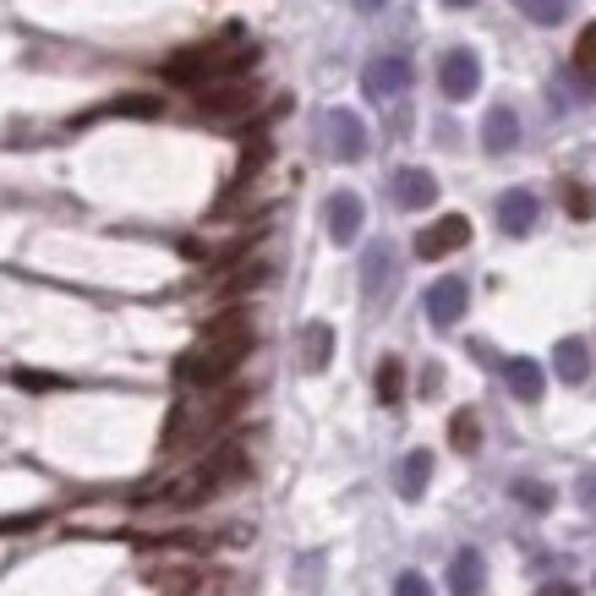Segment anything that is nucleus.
Wrapping results in <instances>:
<instances>
[{
    "label": "nucleus",
    "instance_id": "9",
    "mask_svg": "<svg viewBox=\"0 0 596 596\" xmlns=\"http://www.w3.org/2000/svg\"><path fill=\"white\" fill-rule=\"evenodd\" d=\"M143 581H149L159 596H197V592H203V570H197L192 559L149 564V570H143Z\"/></svg>",
    "mask_w": 596,
    "mask_h": 596
},
{
    "label": "nucleus",
    "instance_id": "28",
    "mask_svg": "<svg viewBox=\"0 0 596 596\" xmlns=\"http://www.w3.org/2000/svg\"><path fill=\"white\" fill-rule=\"evenodd\" d=\"M525 11H531L537 22H559V17H564V0H525Z\"/></svg>",
    "mask_w": 596,
    "mask_h": 596
},
{
    "label": "nucleus",
    "instance_id": "33",
    "mask_svg": "<svg viewBox=\"0 0 596 596\" xmlns=\"http://www.w3.org/2000/svg\"><path fill=\"white\" fill-rule=\"evenodd\" d=\"M444 6H476V0H444Z\"/></svg>",
    "mask_w": 596,
    "mask_h": 596
},
{
    "label": "nucleus",
    "instance_id": "24",
    "mask_svg": "<svg viewBox=\"0 0 596 596\" xmlns=\"http://www.w3.org/2000/svg\"><path fill=\"white\" fill-rule=\"evenodd\" d=\"M514 498H520L531 514H548V509H553V487H548V481H514Z\"/></svg>",
    "mask_w": 596,
    "mask_h": 596
},
{
    "label": "nucleus",
    "instance_id": "26",
    "mask_svg": "<svg viewBox=\"0 0 596 596\" xmlns=\"http://www.w3.org/2000/svg\"><path fill=\"white\" fill-rule=\"evenodd\" d=\"M159 110H164V105H159L153 94H132V99H116V105H110V116H143V121L159 116Z\"/></svg>",
    "mask_w": 596,
    "mask_h": 596
},
{
    "label": "nucleus",
    "instance_id": "19",
    "mask_svg": "<svg viewBox=\"0 0 596 596\" xmlns=\"http://www.w3.org/2000/svg\"><path fill=\"white\" fill-rule=\"evenodd\" d=\"M427 481H433V454H427V448H411V454L400 459V492H405V498H422Z\"/></svg>",
    "mask_w": 596,
    "mask_h": 596
},
{
    "label": "nucleus",
    "instance_id": "4",
    "mask_svg": "<svg viewBox=\"0 0 596 596\" xmlns=\"http://www.w3.org/2000/svg\"><path fill=\"white\" fill-rule=\"evenodd\" d=\"M323 132H328V153L339 159V164H356L361 153H367V127H361V116L356 110H328L323 116Z\"/></svg>",
    "mask_w": 596,
    "mask_h": 596
},
{
    "label": "nucleus",
    "instance_id": "21",
    "mask_svg": "<svg viewBox=\"0 0 596 596\" xmlns=\"http://www.w3.org/2000/svg\"><path fill=\"white\" fill-rule=\"evenodd\" d=\"M400 394H405V367H400V356H383L378 361V400L400 405Z\"/></svg>",
    "mask_w": 596,
    "mask_h": 596
},
{
    "label": "nucleus",
    "instance_id": "25",
    "mask_svg": "<svg viewBox=\"0 0 596 596\" xmlns=\"http://www.w3.org/2000/svg\"><path fill=\"white\" fill-rule=\"evenodd\" d=\"M564 208H570V219H596V192L581 186V181H570L564 186Z\"/></svg>",
    "mask_w": 596,
    "mask_h": 596
},
{
    "label": "nucleus",
    "instance_id": "27",
    "mask_svg": "<svg viewBox=\"0 0 596 596\" xmlns=\"http://www.w3.org/2000/svg\"><path fill=\"white\" fill-rule=\"evenodd\" d=\"M575 498H581V509L596 520V465H586L581 470V481H575Z\"/></svg>",
    "mask_w": 596,
    "mask_h": 596
},
{
    "label": "nucleus",
    "instance_id": "13",
    "mask_svg": "<svg viewBox=\"0 0 596 596\" xmlns=\"http://www.w3.org/2000/svg\"><path fill=\"white\" fill-rule=\"evenodd\" d=\"M433 197H438L433 170H394V203L400 208H427Z\"/></svg>",
    "mask_w": 596,
    "mask_h": 596
},
{
    "label": "nucleus",
    "instance_id": "10",
    "mask_svg": "<svg viewBox=\"0 0 596 596\" xmlns=\"http://www.w3.org/2000/svg\"><path fill=\"white\" fill-rule=\"evenodd\" d=\"M323 219H328V241H334V247H350V241L361 236L367 208H361V197H356V192H334V197H328V208H323Z\"/></svg>",
    "mask_w": 596,
    "mask_h": 596
},
{
    "label": "nucleus",
    "instance_id": "6",
    "mask_svg": "<svg viewBox=\"0 0 596 596\" xmlns=\"http://www.w3.org/2000/svg\"><path fill=\"white\" fill-rule=\"evenodd\" d=\"M438 88H444V99H470L476 88H481V61H476V50H448L444 55V66H438Z\"/></svg>",
    "mask_w": 596,
    "mask_h": 596
},
{
    "label": "nucleus",
    "instance_id": "22",
    "mask_svg": "<svg viewBox=\"0 0 596 596\" xmlns=\"http://www.w3.org/2000/svg\"><path fill=\"white\" fill-rule=\"evenodd\" d=\"M448 444L459 448V454H476V444H481V422H476V411H454V422H448Z\"/></svg>",
    "mask_w": 596,
    "mask_h": 596
},
{
    "label": "nucleus",
    "instance_id": "1",
    "mask_svg": "<svg viewBox=\"0 0 596 596\" xmlns=\"http://www.w3.org/2000/svg\"><path fill=\"white\" fill-rule=\"evenodd\" d=\"M247 350H252V323H247V312H225V317H214V323L203 328V339L175 361V383H186V389H214V383H225V378L247 361Z\"/></svg>",
    "mask_w": 596,
    "mask_h": 596
},
{
    "label": "nucleus",
    "instance_id": "12",
    "mask_svg": "<svg viewBox=\"0 0 596 596\" xmlns=\"http://www.w3.org/2000/svg\"><path fill=\"white\" fill-rule=\"evenodd\" d=\"M465 301H470V291H465V280H438L433 291H427V317L438 323V328H454L459 317H465Z\"/></svg>",
    "mask_w": 596,
    "mask_h": 596
},
{
    "label": "nucleus",
    "instance_id": "2",
    "mask_svg": "<svg viewBox=\"0 0 596 596\" xmlns=\"http://www.w3.org/2000/svg\"><path fill=\"white\" fill-rule=\"evenodd\" d=\"M236 44H241V28H230V33L214 39V44H192V50L170 55V61H164V83H175V88H208V83L241 77V72L258 61V50H236Z\"/></svg>",
    "mask_w": 596,
    "mask_h": 596
},
{
    "label": "nucleus",
    "instance_id": "16",
    "mask_svg": "<svg viewBox=\"0 0 596 596\" xmlns=\"http://www.w3.org/2000/svg\"><path fill=\"white\" fill-rule=\"evenodd\" d=\"M481 581H487L481 553H476V548H459V553L448 559V586H454V596H476L481 592Z\"/></svg>",
    "mask_w": 596,
    "mask_h": 596
},
{
    "label": "nucleus",
    "instance_id": "32",
    "mask_svg": "<svg viewBox=\"0 0 596 596\" xmlns=\"http://www.w3.org/2000/svg\"><path fill=\"white\" fill-rule=\"evenodd\" d=\"M356 6H361V11H378V6H383V0H356Z\"/></svg>",
    "mask_w": 596,
    "mask_h": 596
},
{
    "label": "nucleus",
    "instance_id": "29",
    "mask_svg": "<svg viewBox=\"0 0 596 596\" xmlns=\"http://www.w3.org/2000/svg\"><path fill=\"white\" fill-rule=\"evenodd\" d=\"M394 596H433V586L411 570V575H400V581H394Z\"/></svg>",
    "mask_w": 596,
    "mask_h": 596
},
{
    "label": "nucleus",
    "instance_id": "5",
    "mask_svg": "<svg viewBox=\"0 0 596 596\" xmlns=\"http://www.w3.org/2000/svg\"><path fill=\"white\" fill-rule=\"evenodd\" d=\"M252 99H258V94H252L241 77L197 88V110H203V116H214V121H236V116H247V110H252Z\"/></svg>",
    "mask_w": 596,
    "mask_h": 596
},
{
    "label": "nucleus",
    "instance_id": "18",
    "mask_svg": "<svg viewBox=\"0 0 596 596\" xmlns=\"http://www.w3.org/2000/svg\"><path fill=\"white\" fill-rule=\"evenodd\" d=\"M328 361H334V328L328 323H306V334H301V367L323 372Z\"/></svg>",
    "mask_w": 596,
    "mask_h": 596
},
{
    "label": "nucleus",
    "instance_id": "30",
    "mask_svg": "<svg viewBox=\"0 0 596 596\" xmlns=\"http://www.w3.org/2000/svg\"><path fill=\"white\" fill-rule=\"evenodd\" d=\"M22 389H55V378H39V372H17Z\"/></svg>",
    "mask_w": 596,
    "mask_h": 596
},
{
    "label": "nucleus",
    "instance_id": "15",
    "mask_svg": "<svg viewBox=\"0 0 596 596\" xmlns=\"http://www.w3.org/2000/svg\"><path fill=\"white\" fill-rule=\"evenodd\" d=\"M481 143H487V153H509L514 143H520V116H514L509 105L487 110V121H481Z\"/></svg>",
    "mask_w": 596,
    "mask_h": 596
},
{
    "label": "nucleus",
    "instance_id": "20",
    "mask_svg": "<svg viewBox=\"0 0 596 596\" xmlns=\"http://www.w3.org/2000/svg\"><path fill=\"white\" fill-rule=\"evenodd\" d=\"M263 164H269V138L258 132V138H252L247 149H241V164H236V181H230V197H236V192H241V186H247V181H252V175H258Z\"/></svg>",
    "mask_w": 596,
    "mask_h": 596
},
{
    "label": "nucleus",
    "instance_id": "14",
    "mask_svg": "<svg viewBox=\"0 0 596 596\" xmlns=\"http://www.w3.org/2000/svg\"><path fill=\"white\" fill-rule=\"evenodd\" d=\"M503 383H509V394L525 400V405L542 400V367H537L531 356H509V361H503Z\"/></svg>",
    "mask_w": 596,
    "mask_h": 596
},
{
    "label": "nucleus",
    "instance_id": "8",
    "mask_svg": "<svg viewBox=\"0 0 596 596\" xmlns=\"http://www.w3.org/2000/svg\"><path fill=\"white\" fill-rule=\"evenodd\" d=\"M394 291V247L389 241H372L367 247V263H361V296L367 306H383Z\"/></svg>",
    "mask_w": 596,
    "mask_h": 596
},
{
    "label": "nucleus",
    "instance_id": "23",
    "mask_svg": "<svg viewBox=\"0 0 596 596\" xmlns=\"http://www.w3.org/2000/svg\"><path fill=\"white\" fill-rule=\"evenodd\" d=\"M575 72H581L586 83H596V22H586L581 39H575Z\"/></svg>",
    "mask_w": 596,
    "mask_h": 596
},
{
    "label": "nucleus",
    "instance_id": "17",
    "mask_svg": "<svg viewBox=\"0 0 596 596\" xmlns=\"http://www.w3.org/2000/svg\"><path fill=\"white\" fill-rule=\"evenodd\" d=\"M553 372H559L564 383H586V378H592V350H586V339H559V345H553Z\"/></svg>",
    "mask_w": 596,
    "mask_h": 596
},
{
    "label": "nucleus",
    "instance_id": "7",
    "mask_svg": "<svg viewBox=\"0 0 596 596\" xmlns=\"http://www.w3.org/2000/svg\"><path fill=\"white\" fill-rule=\"evenodd\" d=\"M465 241H470V219H465V214H444V219H433V225L416 236V258L438 263L448 252H459Z\"/></svg>",
    "mask_w": 596,
    "mask_h": 596
},
{
    "label": "nucleus",
    "instance_id": "31",
    "mask_svg": "<svg viewBox=\"0 0 596 596\" xmlns=\"http://www.w3.org/2000/svg\"><path fill=\"white\" fill-rule=\"evenodd\" d=\"M537 596H581V592H575L570 581H553V586H542V592H537Z\"/></svg>",
    "mask_w": 596,
    "mask_h": 596
},
{
    "label": "nucleus",
    "instance_id": "3",
    "mask_svg": "<svg viewBox=\"0 0 596 596\" xmlns=\"http://www.w3.org/2000/svg\"><path fill=\"white\" fill-rule=\"evenodd\" d=\"M361 88H367V99H372V105L400 99V94L411 88V61H405V55H378V61H367Z\"/></svg>",
    "mask_w": 596,
    "mask_h": 596
},
{
    "label": "nucleus",
    "instance_id": "11",
    "mask_svg": "<svg viewBox=\"0 0 596 596\" xmlns=\"http://www.w3.org/2000/svg\"><path fill=\"white\" fill-rule=\"evenodd\" d=\"M537 197L525 192V186H509L503 197H498V230L503 236H531V225H537Z\"/></svg>",
    "mask_w": 596,
    "mask_h": 596
}]
</instances>
